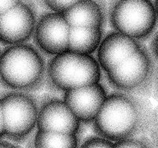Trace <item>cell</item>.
<instances>
[{"label": "cell", "instance_id": "23", "mask_svg": "<svg viewBox=\"0 0 158 148\" xmlns=\"http://www.w3.org/2000/svg\"><path fill=\"white\" fill-rule=\"evenodd\" d=\"M1 55H2V52H0V62H1Z\"/></svg>", "mask_w": 158, "mask_h": 148}, {"label": "cell", "instance_id": "14", "mask_svg": "<svg viewBox=\"0 0 158 148\" xmlns=\"http://www.w3.org/2000/svg\"><path fill=\"white\" fill-rule=\"evenodd\" d=\"M37 147H77L78 140L76 134L39 130L35 137Z\"/></svg>", "mask_w": 158, "mask_h": 148}, {"label": "cell", "instance_id": "9", "mask_svg": "<svg viewBox=\"0 0 158 148\" xmlns=\"http://www.w3.org/2000/svg\"><path fill=\"white\" fill-rule=\"evenodd\" d=\"M106 98V92L99 83L66 91L64 101L80 121L95 120Z\"/></svg>", "mask_w": 158, "mask_h": 148}, {"label": "cell", "instance_id": "22", "mask_svg": "<svg viewBox=\"0 0 158 148\" xmlns=\"http://www.w3.org/2000/svg\"><path fill=\"white\" fill-rule=\"evenodd\" d=\"M154 7H155L156 13H157V18H158V0H156L155 6H154Z\"/></svg>", "mask_w": 158, "mask_h": 148}, {"label": "cell", "instance_id": "11", "mask_svg": "<svg viewBox=\"0 0 158 148\" xmlns=\"http://www.w3.org/2000/svg\"><path fill=\"white\" fill-rule=\"evenodd\" d=\"M140 48L136 39L120 32H112L98 47L100 66L108 72L132 56Z\"/></svg>", "mask_w": 158, "mask_h": 148}, {"label": "cell", "instance_id": "16", "mask_svg": "<svg viewBox=\"0 0 158 148\" xmlns=\"http://www.w3.org/2000/svg\"><path fill=\"white\" fill-rule=\"evenodd\" d=\"M83 147H114V142L106 137H91L85 140Z\"/></svg>", "mask_w": 158, "mask_h": 148}, {"label": "cell", "instance_id": "21", "mask_svg": "<svg viewBox=\"0 0 158 148\" xmlns=\"http://www.w3.org/2000/svg\"><path fill=\"white\" fill-rule=\"evenodd\" d=\"M154 52H155L156 56H157V57L158 58V35L156 37L155 41H154Z\"/></svg>", "mask_w": 158, "mask_h": 148}, {"label": "cell", "instance_id": "6", "mask_svg": "<svg viewBox=\"0 0 158 148\" xmlns=\"http://www.w3.org/2000/svg\"><path fill=\"white\" fill-rule=\"evenodd\" d=\"M35 17L27 1L0 15V43L5 45L24 43L33 33Z\"/></svg>", "mask_w": 158, "mask_h": 148}, {"label": "cell", "instance_id": "19", "mask_svg": "<svg viewBox=\"0 0 158 148\" xmlns=\"http://www.w3.org/2000/svg\"><path fill=\"white\" fill-rule=\"evenodd\" d=\"M2 96L0 93V139L5 137V123L2 107Z\"/></svg>", "mask_w": 158, "mask_h": 148}, {"label": "cell", "instance_id": "2", "mask_svg": "<svg viewBox=\"0 0 158 148\" xmlns=\"http://www.w3.org/2000/svg\"><path fill=\"white\" fill-rule=\"evenodd\" d=\"M48 74L56 87L67 91L99 83L100 66L89 54L67 50L51 60Z\"/></svg>", "mask_w": 158, "mask_h": 148}, {"label": "cell", "instance_id": "4", "mask_svg": "<svg viewBox=\"0 0 158 148\" xmlns=\"http://www.w3.org/2000/svg\"><path fill=\"white\" fill-rule=\"evenodd\" d=\"M157 18L155 7L150 0H117L110 12L114 29L134 39L149 35Z\"/></svg>", "mask_w": 158, "mask_h": 148}, {"label": "cell", "instance_id": "7", "mask_svg": "<svg viewBox=\"0 0 158 148\" xmlns=\"http://www.w3.org/2000/svg\"><path fill=\"white\" fill-rule=\"evenodd\" d=\"M71 26L63 14L43 15L35 28V40L44 52L58 55L68 50Z\"/></svg>", "mask_w": 158, "mask_h": 148}, {"label": "cell", "instance_id": "1", "mask_svg": "<svg viewBox=\"0 0 158 148\" xmlns=\"http://www.w3.org/2000/svg\"><path fill=\"white\" fill-rule=\"evenodd\" d=\"M44 61L29 45H11L1 55L0 83L15 91L26 90L38 86L44 74Z\"/></svg>", "mask_w": 158, "mask_h": 148}, {"label": "cell", "instance_id": "5", "mask_svg": "<svg viewBox=\"0 0 158 148\" xmlns=\"http://www.w3.org/2000/svg\"><path fill=\"white\" fill-rule=\"evenodd\" d=\"M5 137L14 142L25 140L37 125L39 111L30 97L19 92L2 96Z\"/></svg>", "mask_w": 158, "mask_h": 148}, {"label": "cell", "instance_id": "18", "mask_svg": "<svg viewBox=\"0 0 158 148\" xmlns=\"http://www.w3.org/2000/svg\"><path fill=\"white\" fill-rule=\"evenodd\" d=\"M27 0H0V15Z\"/></svg>", "mask_w": 158, "mask_h": 148}, {"label": "cell", "instance_id": "20", "mask_svg": "<svg viewBox=\"0 0 158 148\" xmlns=\"http://www.w3.org/2000/svg\"><path fill=\"white\" fill-rule=\"evenodd\" d=\"M2 138L0 139V147H15L17 146V145L14 144L12 142L6 141V140H2Z\"/></svg>", "mask_w": 158, "mask_h": 148}, {"label": "cell", "instance_id": "13", "mask_svg": "<svg viewBox=\"0 0 158 148\" xmlns=\"http://www.w3.org/2000/svg\"><path fill=\"white\" fill-rule=\"evenodd\" d=\"M102 39L100 27H71L68 50L83 54H90L100 46Z\"/></svg>", "mask_w": 158, "mask_h": 148}, {"label": "cell", "instance_id": "8", "mask_svg": "<svg viewBox=\"0 0 158 148\" xmlns=\"http://www.w3.org/2000/svg\"><path fill=\"white\" fill-rule=\"evenodd\" d=\"M151 69L149 55L141 48L107 72L110 82L117 89H135L148 79Z\"/></svg>", "mask_w": 158, "mask_h": 148}, {"label": "cell", "instance_id": "10", "mask_svg": "<svg viewBox=\"0 0 158 148\" xmlns=\"http://www.w3.org/2000/svg\"><path fill=\"white\" fill-rule=\"evenodd\" d=\"M80 127V120L65 101L51 100L42 106L39 112L37 128L77 134Z\"/></svg>", "mask_w": 158, "mask_h": 148}, {"label": "cell", "instance_id": "15", "mask_svg": "<svg viewBox=\"0 0 158 148\" xmlns=\"http://www.w3.org/2000/svg\"><path fill=\"white\" fill-rule=\"evenodd\" d=\"M81 0H42L53 12L63 13Z\"/></svg>", "mask_w": 158, "mask_h": 148}, {"label": "cell", "instance_id": "12", "mask_svg": "<svg viewBox=\"0 0 158 148\" xmlns=\"http://www.w3.org/2000/svg\"><path fill=\"white\" fill-rule=\"evenodd\" d=\"M62 14L71 27L101 28L103 23V11L95 0H81Z\"/></svg>", "mask_w": 158, "mask_h": 148}, {"label": "cell", "instance_id": "17", "mask_svg": "<svg viewBox=\"0 0 158 148\" xmlns=\"http://www.w3.org/2000/svg\"><path fill=\"white\" fill-rule=\"evenodd\" d=\"M145 146H147V145L144 144L143 142L130 137L121 139L114 142V147H145Z\"/></svg>", "mask_w": 158, "mask_h": 148}, {"label": "cell", "instance_id": "3", "mask_svg": "<svg viewBox=\"0 0 158 148\" xmlns=\"http://www.w3.org/2000/svg\"><path fill=\"white\" fill-rule=\"evenodd\" d=\"M140 120L138 108L134 100L120 94L106 97L94 120L99 134L117 141L132 135Z\"/></svg>", "mask_w": 158, "mask_h": 148}]
</instances>
